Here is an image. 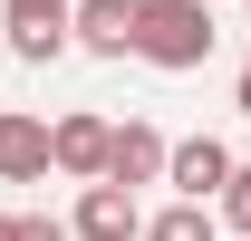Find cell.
<instances>
[{"label": "cell", "mask_w": 251, "mask_h": 241, "mask_svg": "<svg viewBox=\"0 0 251 241\" xmlns=\"http://www.w3.org/2000/svg\"><path fill=\"white\" fill-rule=\"evenodd\" d=\"M213 39H222V29H213V10H203V0H135V48H126V58L184 77V68L213 58Z\"/></svg>", "instance_id": "6da1fadb"}, {"label": "cell", "mask_w": 251, "mask_h": 241, "mask_svg": "<svg viewBox=\"0 0 251 241\" xmlns=\"http://www.w3.org/2000/svg\"><path fill=\"white\" fill-rule=\"evenodd\" d=\"M68 232H77V241H135V232H145V203H135V183L87 174V183H77V212H68Z\"/></svg>", "instance_id": "7a4b0ae2"}, {"label": "cell", "mask_w": 251, "mask_h": 241, "mask_svg": "<svg viewBox=\"0 0 251 241\" xmlns=\"http://www.w3.org/2000/svg\"><path fill=\"white\" fill-rule=\"evenodd\" d=\"M68 48L126 58V48H135V0H68Z\"/></svg>", "instance_id": "3957f363"}, {"label": "cell", "mask_w": 251, "mask_h": 241, "mask_svg": "<svg viewBox=\"0 0 251 241\" xmlns=\"http://www.w3.org/2000/svg\"><path fill=\"white\" fill-rule=\"evenodd\" d=\"M222 174H232V145H222V135H184V145H164V183H174L184 203H213Z\"/></svg>", "instance_id": "277c9868"}, {"label": "cell", "mask_w": 251, "mask_h": 241, "mask_svg": "<svg viewBox=\"0 0 251 241\" xmlns=\"http://www.w3.org/2000/svg\"><path fill=\"white\" fill-rule=\"evenodd\" d=\"M0 183H49V116L0 106Z\"/></svg>", "instance_id": "5b68a950"}, {"label": "cell", "mask_w": 251, "mask_h": 241, "mask_svg": "<svg viewBox=\"0 0 251 241\" xmlns=\"http://www.w3.org/2000/svg\"><path fill=\"white\" fill-rule=\"evenodd\" d=\"M49 174H68V183L106 174V116H58L49 125Z\"/></svg>", "instance_id": "8992f818"}, {"label": "cell", "mask_w": 251, "mask_h": 241, "mask_svg": "<svg viewBox=\"0 0 251 241\" xmlns=\"http://www.w3.org/2000/svg\"><path fill=\"white\" fill-rule=\"evenodd\" d=\"M106 174L116 183H164V125H145V116L106 125Z\"/></svg>", "instance_id": "52a82bcc"}, {"label": "cell", "mask_w": 251, "mask_h": 241, "mask_svg": "<svg viewBox=\"0 0 251 241\" xmlns=\"http://www.w3.org/2000/svg\"><path fill=\"white\" fill-rule=\"evenodd\" d=\"M135 241H222V212H213V203H184V193H174L164 212H145V232H135Z\"/></svg>", "instance_id": "ba28073f"}, {"label": "cell", "mask_w": 251, "mask_h": 241, "mask_svg": "<svg viewBox=\"0 0 251 241\" xmlns=\"http://www.w3.org/2000/svg\"><path fill=\"white\" fill-rule=\"evenodd\" d=\"M10 58H20V68L68 58V20H10Z\"/></svg>", "instance_id": "9c48e42d"}, {"label": "cell", "mask_w": 251, "mask_h": 241, "mask_svg": "<svg viewBox=\"0 0 251 241\" xmlns=\"http://www.w3.org/2000/svg\"><path fill=\"white\" fill-rule=\"evenodd\" d=\"M213 203H222V222H232V232H251V164H242V154H232V174H222Z\"/></svg>", "instance_id": "30bf717a"}, {"label": "cell", "mask_w": 251, "mask_h": 241, "mask_svg": "<svg viewBox=\"0 0 251 241\" xmlns=\"http://www.w3.org/2000/svg\"><path fill=\"white\" fill-rule=\"evenodd\" d=\"M20 241H77V232H68L58 212H20Z\"/></svg>", "instance_id": "8fae6325"}, {"label": "cell", "mask_w": 251, "mask_h": 241, "mask_svg": "<svg viewBox=\"0 0 251 241\" xmlns=\"http://www.w3.org/2000/svg\"><path fill=\"white\" fill-rule=\"evenodd\" d=\"M10 20H68V0H0Z\"/></svg>", "instance_id": "7c38bea8"}, {"label": "cell", "mask_w": 251, "mask_h": 241, "mask_svg": "<svg viewBox=\"0 0 251 241\" xmlns=\"http://www.w3.org/2000/svg\"><path fill=\"white\" fill-rule=\"evenodd\" d=\"M0 241H20V212H0Z\"/></svg>", "instance_id": "4fadbf2b"}, {"label": "cell", "mask_w": 251, "mask_h": 241, "mask_svg": "<svg viewBox=\"0 0 251 241\" xmlns=\"http://www.w3.org/2000/svg\"><path fill=\"white\" fill-rule=\"evenodd\" d=\"M232 106H242V116H251V68H242V96H232Z\"/></svg>", "instance_id": "5bb4252c"}, {"label": "cell", "mask_w": 251, "mask_h": 241, "mask_svg": "<svg viewBox=\"0 0 251 241\" xmlns=\"http://www.w3.org/2000/svg\"><path fill=\"white\" fill-rule=\"evenodd\" d=\"M242 10H251V0H242Z\"/></svg>", "instance_id": "9a60e30c"}]
</instances>
